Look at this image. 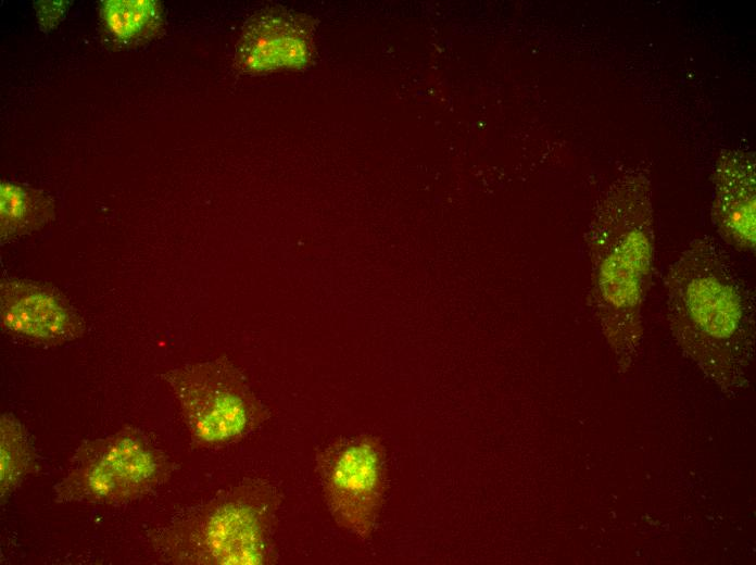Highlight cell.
I'll return each instance as SVG.
<instances>
[{
    "label": "cell",
    "mask_w": 756,
    "mask_h": 565,
    "mask_svg": "<svg viewBox=\"0 0 756 565\" xmlns=\"http://www.w3.org/2000/svg\"><path fill=\"white\" fill-rule=\"evenodd\" d=\"M667 318L678 343L726 390L743 385L753 353L755 292L716 238L693 239L664 278Z\"/></svg>",
    "instance_id": "6da1fadb"
},
{
    "label": "cell",
    "mask_w": 756,
    "mask_h": 565,
    "mask_svg": "<svg viewBox=\"0 0 756 565\" xmlns=\"http://www.w3.org/2000/svg\"><path fill=\"white\" fill-rule=\"evenodd\" d=\"M588 242L591 310L617 362L626 368L641 344L642 310L655 260L646 172L630 170L602 193Z\"/></svg>",
    "instance_id": "7a4b0ae2"
},
{
    "label": "cell",
    "mask_w": 756,
    "mask_h": 565,
    "mask_svg": "<svg viewBox=\"0 0 756 565\" xmlns=\"http://www.w3.org/2000/svg\"><path fill=\"white\" fill-rule=\"evenodd\" d=\"M279 505L274 485L248 479L174 522L158 540L160 551L175 564H269Z\"/></svg>",
    "instance_id": "3957f363"
},
{
    "label": "cell",
    "mask_w": 756,
    "mask_h": 565,
    "mask_svg": "<svg viewBox=\"0 0 756 565\" xmlns=\"http://www.w3.org/2000/svg\"><path fill=\"white\" fill-rule=\"evenodd\" d=\"M194 443L216 448L239 441L269 413L226 357L188 363L163 375Z\"/></svg>",
    "instance_id": "277c9868"
},
{
    "label": "cell",
    "mask_w": 756,
    "mask_h": 565,
    "mask_svg": "<svg viewBox=\"0 0 756 565\" xmlns=\"http://www.w3.org/2000/svg\"><path fill=\"white\" fill-rule=\"evenodd\" d=\"M168 473L165 456L137 429L81 443L54 486L56 501L113 505L150 492Z\"/></svg>",
    "instance_id": "5b68a950"
},
{
    "label": "cell",
    "mask_w": 756,
    "mask_h": 565,
    "mask_svg": "<svg viewBox=\"0 0 756 565\" xmlns=\"http://www.w3.org/2000/svg\"><path fill=\"white\" fill-rule=\"evenodd\" d=\"M316 473L335 523L368 539L386 491V451L379 438L363 434L330 442L316 455Z\"/></svg>",
    "instance_id": "8992f818"
},
{
    "label": "cell",
    "mask_w": 756,
    "mask_h": 565,
    "mask_svg": "<svg viewBox=\"0 0 756 565\" xmlns=\"http://www.w3.org/2000/svg\"><path fill=\"white\" fill-rule=\"evenodd\" d=\"M0 322L5 330L46 344L63 343L83 334L80 317L58 291L16 277L1 280Z\"/></svg>",
    "instance_id": "52a82bcc"
},
{
    "label": "cell",
    "mask_w": 756,
    "mask_h": 565,
    "mask_svg": "<svg viewBox=\"0 0 756 565\" xmlns=\"http://www.w3.org/2000/svg\"><path fill=\"white\" fill-rule=\"evenodd\" d=\"M713 223L727 244L755 251V159L743 151H728L713 173Z\"/></svg>",
    "instance_id": "ba28073f"
},
{
    "label": "cell",
    "mask_w": 756,
    "mask_h": 565,
    "mask_svg": "<svg viewBox=\"0 0 756 565\" xmlns=\"http://www.w3.org/2000/svg\"><path fill=\"white\" fill-rule=\"evenodd\" d=\"M311 33L302 20L268 12L249 21L236 51L237 65L264 72L305 64L311 56Z\"/></svg>",
    "instance_id": "9c48e42d"
},
{
    "label": "cell",
    "mask_w": 756,
    "mask_h": 565,
    "mask_svg": "<svg viewBox=\"0 0 756 565\" xmlns=\"http://www.w3.org/2000/svg\"><path fill=\"white\" fill-rule=\"evenodd\" d=\"M54 205L49 196L13 181L0 185V233L8 241L40 228L51 219Z\"/></svg>",
    "instance_id": "30bf717a"
},
{
    "label": "cell",
    "mask_w": 756,
    "mask_h": 565,
    "mask_svg": "<svg viewBox=\"0 0 756 565\" xmlns=\"http://www.w3.org/2000/svg\"><path fill=\"white\" fill-rule=\"evenodd\" d=\"M37 456L30 436L12 414L0 418V498L3 503L35 472Z\"/></svg>",
    "instance_id": "8fae6325"
},
{
    "label": "cell",
    "mask_w": 756,
    "mask_h": 565,
    "mask_svg": "<svg viewBox=\"0 0 756 565\" xmlns=\"http://www.w3.org/2000/svg\"><path fill=\"white\" fill-rule=\"evenodd\" d=\"M100 15L109 33L123 42L147 39L162 25L161 4L154 0H106Z\"/></svg>",
    "instance_id": "7c38bea8"
},
{
    "label": "cell",
    "mask_w": 756,
    "mask_h": 565,
    "mask_svg": "<svg viewBox=\"0 0 756 565\" xmlns=\"http://www.w3.org/2000/svg\"><path fill=\"white\" fill-rule=\"evenodd\" d=\"M36 7L40 23L49 29L62 18L68 8V2L40 1L38 4H36Z\"/></svg>",
    "instance_id": "4fadbf2b"
}]
</instances>
